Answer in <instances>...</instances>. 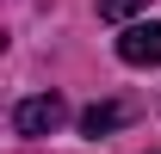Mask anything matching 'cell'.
Returning a JSON list of instances; mask_svg holds the SVG:
<instances>
[{
	"mask_svg": "<svg viewBox=\"0 0 161 154\" xmlns=\"http://www.w3.org/2000/svg\"><path fill=\"white\" fill-rule=\"evenodd\" d=\"M62 117H68L62 93H31V99H19V105H13V130H19V136H50Z\"/></svg>",
	"mask_w": 161,
	"mask_h": 154,
	"instance_id": "obj_1",
	"label": "cell"
},
{
	"mask_svg": "<svg viewBox=\"0 0 161 154\" xmlns=\"http://www.w3.org/2000/svg\"><path fill=\"white\" fill-rule=\"evenodd\" d=\"M118 56L130 62V68H161V25H155V19H136V25H124V37H118Z\"/></svg>",
	"mask_w": 161,
	"mask_h": 154,
	"instance_id": "obj_2",
	"label": "cell"
},
{
	"mask_svg": "<svg viewBox=\"0 0 161 154\" xmlns=\"http://www.w3.org/2000/svg\"><path fill=\"white\" fill-rule=\"evenodd\" d=\"M118 123H124V105H87V111H80V136H93V142L112 136Z\"/></svg>",
	"mask_w": 161,
	"mask_h": 154,
	"instance_id": "obj_3",
	"label": "cell"
},
{
	"mask_svg": "<svg viewBox=\"0 0 161 154\" xmlns=\"http://www.w3.org/2000/svg\"><path fill=\"white\" fill-rule=\"evenodd\" d=\"M142 6H149V0H99V19H112V25H136Z\"/></svg>",
	"mask_w": 161,
	"mask_h": 154,
	"instance_id": "obj_4",
	"label": "cell"
}]
</instances>
